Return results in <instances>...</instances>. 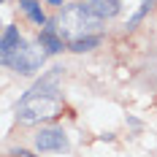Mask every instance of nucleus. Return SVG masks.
<instances>
[{
	"instance_id": "1",
	"label": "nucleus",
	"mask_w": 157,
	"mask_h": 157,
	"mask_svg": "<svg viewBox=\"0 0 157 157\" xmlns=\"http://www.w3.org/2000/svg\"><path fill=\"white\" fill-rule=\"evenodd\" d=\"M100 19L87 8V6H68L60 19H57V33L60 38H71V44L78 38H87L92 30H98Z\"/></svg>"
},
{
	"instance_id": "2",
	"label": "nucleus",
	"mask_w": 157,
	"mask_h": 157,
	"mask_svg": "<svg viewBox=\"0 0 157 157\" xmlns=\"http://www.w3.org/2000/svg\"><path fill=\"white\" fill-rule=\"evenodd\" d=\"M63 109L60 98L57 95H25L16 106V114L22 122H44V119H54Z\"/></svg>"
},
{
	"instance_id": "3",
	"label": "nucleus",
	"mask_w": 157,
	"mask_h": 157,
	"mask_svg": "<svg viewBox=\"0 0 157 157\" xmlns=\"http://www.w3.org/2000/svg\"><path fill=\"white\" fill-rule=\"evenodd\" d=\"M44 57H46V52L41 44H19V46L11 52V57L6 60V65H11L14 71L19 73H35L41 65H44Z\"/></svg>"
},
{
	"instance_id": "4",
	"label": "nucleus",
	"mask_w": 157,
	"mask_h": 157,
	"mask_svg": "<svg viewBox=\"0 0 157 157\" xmlns=\"http://www.w3.org/2000/svg\"><path fill=\"white\" fill-rule=\"evenodd\" d=\"M35 146L41 152H63V149H68V138L60 127H46L35 136Z\"/></svg>"
},
{
	"instance_id": "5",
	"label": "nucleus",
	"mask_w": 157,
	"mask_h": 157,
	"mask_svg": "<svg viewBox=\"0 0 157 157\" xmlns=\"http://www.w3.org/2000/svg\"><path fill=\"white\" fill-rule=\"evenodd\" d=\"M87 8H90L98 19H111V16L119 14V0H90Z\"/></svg>"
},
{
	"instance_id": "6",
	"label": "nucleus",
	"mask_w": 157,
	"mask_h": 157,
	"mask_svg": "<svg viewBox=\"0 0 157 157\" xmlns=\"http://www.w3.org/2000/svg\"><path fill=\"white\" fill-rule=\"evenodd\" d=\"M38 44L46 49V54H57V52H63V38H60V33L54 30L52 25L41 30V35H38Z\"/></svg>"
},
{
	"instance_id": "7",
	"label": "nucleus",
	"mask_w": 157,
	"mask_h": 157,
	"mask_svg": "<svg viewBox=\"0 0 157 157\" xmlns=\"http://www.w3.org/2000/svg\"><path fill=\"white\" fill-rule=\"evenodd\" d=\"M60 76H63V71H60V68L49 71L46 76H44V78H41V81H38V84L30 90V92H35V95H54L57 84H60Z\"/></svg>"
},
{
	"instance_id": "8",
	"label": "nucleus",
	"mask_w": 157,
	"mask_h": 157,
	"mask_svg": "<svg viewBox=\"0 0 157 157\" xmlns=\"http://www.w3.org/2000/svg\"><path fill=\"white\" fill-rule=\"evenodd\" d=\"M19 44H22L19 30H16V27H6V33H3V41H0V54H3V63L11 57V52H14Z\"/></svg>"
},
{
	"instance_id": "9",
	"label": "nucleus",
	"mask_w": 157,
	"mask_h": 157,
	"mask_svg": "<svg viewBox=\"0 0 157 157\" xmlns=\"http://www.w3.org/2000/svg\"><path fill=\"white\" fill-rule=\"evenodd\" d=\"M19 6H22V11L30 16L35 25H46V16H44V11L38 8V3H35V0H19Z\"/></svg>"
},
{
	"instance_id": "10",
	"label": "nucleus",
	"mask_w": 157,
	"mask_h": 157,
	"mask_svg": "<svg viewBox=\"0 0 157 157\" xmlns=\"http://www.w3.org/2000/svg\"><path fill=\"white\" fill-rule=\"evenodd\" d=\"M100 44V38L98 35H87V38H78V41H73L71 44V49L76 52V54H81V52H90V49H95Z\"/></svg>"
},
{
	"instance_id": "11",
	"label": "nucleus",
	"mask_w": 157,
	"mask_h": 157,
	"mask_svg": "<svg viewBox=\"0 0 157 157\" xmlns=\"http://www.w3.org/2000/svg\"><path fill=\"white\" fill-rule=\"evenodd\" d=\"M152 3H155V0H144L141 3V11H138V14L133 16V19H130V22H127V27H133V25H136V22H141L144 16L149 14V11H152Z\"/></svg>"
},
{
	"instance_id": "12",
	"label": "nucleus",
	"mask_w": 157,
	"mask_h": 157,
	"mask_svg": "<svg viewBox=\"0 0 157 157\" xmlns=\"http://www.w3.org/2000/svg\"><path fill=\"white\" fill-rule=\"evenodd\" d=\"M25 157H30V155H25Z\"/></svg>"
}]
</instances>
